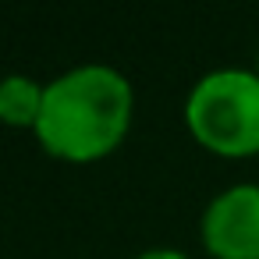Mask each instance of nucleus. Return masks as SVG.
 Masks as SVG:
<instances>
[{
	"label": "nucleus",
	"instance_id": "nucleus-1",
	"mask_svg": "<svg viewBox=\"0 0 259 259\" xmlns=\"http://www.w3.org/2000/svg\"><path fill=\"white\" fill-rule=\"evenodd\" d=\"M132 82L110 64H78L47 82L36 139L47 153L89 163L121 146L132 128Z\"/></svg>",
	"mask_w": 259,
	"mask_h": 259
},
{
	"label": "nucleus",
	"instance_id": "nucleus-2",
	"mask_svg": "<svg viewBox=\"0 0 259 259\" xmlns=\"http://www.w3.org/2000/svg\"><path fill=\"white\" fill-rule=\"evenodd\" d=\"M185 124L209 153H259V75L248 68H217L202 75L185 100Z\"/></svg>",
	"mask_w": 259,
	"mask_h": 259
},
{
	"label": "nucleus",
	"instance_id": "nucleus-3",
	"mask_svg": "<svg viewBox=\"0 0 259 259\" xmlns=\"http://www.w3.org/2000/svg\"><path fill=\"white\" fill-rule=\"evenodd\" d=\"M202 245L217 259H259V185H231L209 199Z\"/></svg>",
	"mask_w": 259,
	"mask_h": 259
},
{
	"label": "nucleus",
	"instance_id": "nucleus-4",
	"mask_svg": "<svg viewBox=\"0 0 259 259\" xmlns=\"http://www.w3.org/2000/svg\"><path fill=\"white\" fill-rule=\"evenodd\" d=\"M43 96L47 82H36L32 75H4L0 78V121L11 128H32L39 124L43 114Z\"/></svg>",
	"mask_w": 259,
	"mask_h": 259
},
{
	"label": "nucleus",
	"instance_id": "nucleus-5",
	"mask_svg": "<svg viewBox=\"0 0 259 259\" xmlns=\"http://www.w3.org/2000/svg\"><path fill=\"white\" fill-rule=\"evenodd\" d=\"M135 259H188L181 248H146V252H139Z\"/></svg>",
	"mask_w": 259,
	"mask_h": 259
},
{
	"label": "nucleus",
	"instance_id": "nucleus-6",
	"mask_svg": "<svg viewBox=\"0 0 259 259\" xmlns=\"http://www.w3.org/2000/svg\"><path fill=\"white\" fill-rule=\"evenodd\" d=\"M255 75H259V57H255Z\"/></svg>",
	"mask_w": 259,
	"mask_h": 259
}]
</instances>
